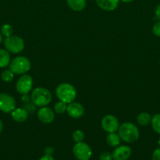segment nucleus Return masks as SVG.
Returning <instances> with one entry per match:
<instances>
[{
    "label": "nucleus",
    "instance_id": "obj_6",
    "mask_svg": "<svg viewBox=\"0 0 160 160\" xmlns=\"http://www.w3.org/2000/svg\"><path fill=\"white\" fill-rule=\"evenodd\" d=\"M72 151L75 157L78 160H89L92 156V149L83 142L75 144Z\"/></svg>",
    "mask_w": 160,
    "mask_h": 160
},
{
    "label": "nucleus",
    "instance_id": "obj_22",
    "mask_svg": "<svg viewBox=\"0 0 160 160\" xmlns=\"http://www.w3.org/2000/svg\"><path fill=\"white\" fill-rule=\"evenodd\" d=\"M67 106L66 103L63 102L61 101L57 102L54 106V111L56 113L62 114L67 111Z\"/></svg>",
    "mask_w": 160,
    "mask_h": 160
},
{
    "label": "nucleus",
    "instance_id": "obj_27",
    "mask_svg": "<svg viewBox=\"0 0 160 160\" xmlns=\"http://www.w3.org/2000/svg\"><path fill=\"white\" fill-rule=\"evenodd\" d=\"M152 160H160V147L156 148L152 153Z\"/></svg>",
    "mask_w": 160,
    "mask_h": 160
},
{
    "label": "nucleus",
    "instance_id": "obj_2",
    "mask_svg": "<svg viewBox=\"0 0 160 160\" xmlns=\"http://www.w3.org/2000/svg\"><path fill=\"white\" fill-rule=\"evenodd\" d=\"M56 95L60 101L66 104H69L75 99L77 92L72 84L68 83H62L56 88Z\"/></svg>",
    "mask_w": 160,
    "mask_h": 160
},
{
    "label": "nucleus",
    "instance_id": "obj_30",
    "mask_svg": "<svg viewBox=\"0 0 160 160\" xmlns=\"http://www.w3.org/2000/svg\"><path fill=\"white\" fill-rule=\"evenodd\" d=\"M155 17H157V19L160 20V4L158 5V6L156 7V9H155Z\"/></svg>",
    "mask_w": 160,
    "mask_h": 160
},
{
    "label": "nucleus",
    "instance_id": "obj_26",
    "mask_svg": "<svg viewBox=\"0 0 160 160\" xmlns=\"http://www.w3.org/2000/svg\"><path fill=\"white\" fill-rule=\"evenodd\" d=\"M35 107L36 106H35L33 103H27L26 105L24 106V109H26L27 111H28V112L29 113V112H31V113H32V112H35Z\"/></svg>",
    "mask_w": 160,
    "mask_h": 160
},
{
    "label": "nucleus",
    "instance_id": "obj_8",
    "mask_svg": "<svg viewBox=\"0 0 160 160\" xmlns=\"http://www.w3.org/2000/svg\"><path fill=\"white\" fill-rule=\"evenodd\" d=\"M16 109V101L13 96L6 93H0V110L6 113L12 112Z\"/></svg>",
    "mask_w": 160,
    "mask_h": 160
},
{
    "label": "nucleus",
    "instance_id": "obj_32",
    "mask_svg": "<svg viewBox=\"0 0 160 160\" xmlns=\"http://www.w3.org/2000/svg\"><path fill=\"white\" fill-rule=\"evenodd\" d=\"M122 1L124 2H131L133 0H122Z\"/></svg>",
    "mask_w": 160,
    "mask_h": 160
},
{
    "label": "nucleus",
    "instance_id": "obj_4",
    "mask_svg": "<svg viewBox=\"0 0 160 160\" xmlns=\"http://www.w3.org/2000/svg\"><path fill=\"white\" fill-rule=\"evenodd\" d=\"M9 70L16 74H24L31 69V62L24 56H17L9 63Z\"/></svg>",
    "mask_w": 160,
    "mask_h": 160
},
{
    "label": "nucleus",
    "instance_id": "obj_9",
    "mask_svg": "<svg viewBox=\"0 0 160 160\" xmlns=\"http://www.w3.org/2000/svg\"><path fill=\"white\" fill-rule=\"evenodd\" d=\"M101 127L104 131L108 133H114L119 130V123L115 116L107 115L101 120Z\"/></svg>",
    "mask_w": 160,
    "mask_h": 160
},
{
    "label": "nucleus",
    "instance_id": "obj_12",
    "mask_svg": "<svg viewBox=\"0 0 160 160\" xmlns=\"http://www.w3.org/2000/svg\"><path fill=\"white\" fill-rule=\"evenodd\" d=\"M84 111V107L80 103L72 102L68 104L66 112L72 118L78 119L83 117Z\"/></svg>",
    "mask_w": 160,
    "mask_h": 160
},
{
    "label": "nucleus",
    "instance_id": "obj_24",
    "mask_svg": "<svg viewBox=\"0 0 160 160\" xmlns=\"http://www.w3.org/2000/svg\"><path fill=\"white\" fill-rule=\"evenodd\" d=\"M152 33L157 37H160V20L153 25L152 28Z\"/></svg>",
    "mask_w": 160,
    "mask_h": 160
},
{
    "label": "nucleus",
    "instance_id": "obj_17",
    "mask_svg": "<svg viewBox=\"0 0 160 160\" xmlns=\"http://www.w3.org/2000/svg\"><path fill=\"white\" fill-rule=\"evenodd\" d=\"M120 137L119 134L114 133H108L106 137V142L110 147H117L120 144Z\"/></svg>",
    "mask_w": 160,
    "mask_h": 160
},
{
    "label": "nucleus",
    "instance_id": "obj_31",
    "mask_svg": "<svg viewBox=\"0 0 160 160\" xmlns=\"http://www.w3.org/2000/svg\"><path fill=\"white\" fill-rule=\"evenodd\" d=\"M3 121L1 120V119H0V134H1L2 131H3Z\"/></svg>",
    "mask_w": 160,
    "mask_h": 160
},
{
    "label": "nucleus",
    "instance_id": "obj_25",
    "mask_svg": "<svg viewBox=\"0 0 160 160\" xmlns=\"http://www.w3.org/2000/svg\"><path fill=\"white\" fill-rule=\"evenodd\" d=\"M100 160H112V154H111L108 152H104L100 155Z\"/></svg>",
    "mask_w": 160,
    "mask_h": 160
},
{
    "label": "nucleus",
    "instance_id": "obj_16",
    "mask_svg": "<svg viewBox=\"0 0 160 160\" xmlns=\"http://www.w3.org/2000/svg\"><path fill=\"white\" fill-rule=\"evenodd\" d=\"M10 55L6 49H0V67L5 68L10 63Z\"/></svg>",
    "mask_w": 160,
    "mask_h": 160
},
{
    "label": "nucleus",
    "instance_id": "obj_23",
    "mask_svg": "<svg viewBox=\"0 0 160 160\" xmlns=\"http://www.w3.org/2000/svg\"><path fill=\"white\" fill-rule=\"evenodd\" d=\"M1 34L5 37H9L13 34V28L9 23H5L1 28Z\"/></svg>",
    "mask_w": 160,
    "mask_h": 160
},
{
    "label": "nucleus",
    "instance_id": "obj_10",
    "mask_svg": "<svg viewBox=\"0 0 160 160\" xmlns=\"http://www.w3.org/2000/svg\"><path fill=\"white\" fill-rule=\"evenodd\" d=\"M37 116L39 120L42 123L49 124L51 123L55 119L54 111L52 110L50 108L46 107V106H42L38 110Z\"/></svg>",
    "mask_w": 160,
    "mask_h": 160
},
{
    "label": "nucleus",
    "instance_id": "obj_21",
    "mask_svg": "<svg viewBox=\"0 0 160 160\" xmlns=\"http://www.w3.org/2000/svg\"><path fill=\"white\" fill-rule=\"evenodd\" d=\"M72 138H73L74 142H76V143L83 142V140L85 139L84 132L83 131H81V130H76L72 134Z\"/></svg>",
    "mask_w": 160,
    "mask_h": 160
},
{
    "label": "nucleus",
    "instance_id": "obj_14",
    "mask_svg": "<svg viewBox=\"0 0 160 160\" xmlns=\"http://www.w3.org/2000/svg\"><path fill=\"white\" fill-rule=\"evenodd\" d=\"M11 117L13 120L18 123H23L26 121L28 117V112L24 108H17L11 112Z\"/></svg>",
    "mask_w": 160,
    "mask_h": 160
},
{
    "label": "nucleus",
    "instance_id": "obj_29",
    "mask_svg": "<svg viewBox=\"0 0 160 160\" xmlns=\"http://www.w3.org/2000/svg\"><path fill=\"white\" fill-rule=\"evenodd\" d=\"M39 160H54V158H53L51 155L45 154V156H42V157L39 159Z\"/></svg>",
    "mask_w": 160,
    "mask_h": 160
},
{
    "label": "nucleus",
    "instance_id": "obj_13",
    "mask_svg": "<svg viewBox=\"0 0 160 160\" xmlns=\"http://www.w3.org/2000/svg\"><path fill=\"white\" fill-rule=\"evenodd\" d=\"M120 0H96L97 6L105 11H112L118 7Z\"/></svg>",
    "mask_w": 160,
    "mask_h": 160
},
{
    "label": "nucleus",
    "instance_id": "obj_5",
    "mask_svg": "<svg viewBox=\"0 0 160 160\" xmlns=\"http://www.w3.org/2000/svg\"><path fill=\"white\" fill-rule=\"evenodd\" d=\"M4 45L6 49L9 52L20 53L24 48V42L23 38L17 35H10L9 37H6L4 41Z\"/></svg>",
    "mask_w": 160,
    "mask_h": 160
},
{
    "label": "nucleus",
    "instance_id": "obj_34",
    "mask_svg": "<svg viewBox=\"0 0 160 160\" xmlns=\"http://www.w3.org/2000/svg\"><path fill=\"white\" fill-rule=\"evenodd\" d=\"M158 146L160 147V138L158 139Z\"/></svg>",
    "mask_w": 160,
    "mask_h": 160
},
{
    "label": "nucleus",
    "instance_id": "obj_28",
    "mask_svg": "<svg viewBox=\"0 0 160 160\" xmlns=\"http://www.w3.org/2000/svg\"><path fill=\"white\" fill-rule=\"evenodd\" d=\"M21 100L24 103H26L27 104V103L30 102V100L31 99V97H30L28 94H24V95H23V96H22Z\"/></svg>",
    "mask_w": 160,
    "mask_h": 160
},
{
    "label": "nucleus",
    "instance_id": "obj_33",
    "mask_svg": "<svg viewBox=\"0 0 160 160\" xmlns=\"http://www.w3.org/2000/svg\"><path fill=\"white\" fill-rule=\"evenodd\" d=\"M3 35H2V34H1V33H0V44L2 43V42H3Z\"/></svg>",
    "mask_w": 160,
    "mask_h": 160
},
{
    "label": "nucleus",
    "instance_id": "obj_18",
    "mask_svg": "<svg viewBox=\"0 0 160 160\" xmlns=\"http://www.w3.org/2000/svg\"><path fill=\"white\" fill-rule=\"evenodd\" d=\"M137 123L141 126H147L152 122V117L147 112H141L136 117Z\"/></svg>",
    "mask_w": 160,
    "mask_h": 160
},
{
    "label": "nucleus",
    "instance_id": "obj_15",
    "mask_svg": "<svg viewBox=\"0 0 160 160\" xmlns=\"http://www.w3.org/2000/svg\"><path fill=\"white\" fill-rule=\"evenodd\" d=\"M69 7L74 11H82L86 6V0H67Z\"/></svg>",
    "mask_w": 160,
    "mask_h": 160
},
{
    "label": "nucleus",
    "instance_id": "obj_35",
    "mask_svg": "<svg viewBox=\"0 0 160 160\" xmlns=\"http://www.w3.org/2000/svg\"><path fill=\"white\" fill-rule=\"evenodd\" d=\"M159 64H160V60H159Z\"/></svg>",
    "mask_w": 160,
    "mask_h": 160
},
{
    "label": "nucleus",
    "instance_id": "obj_3",
    "mask_svg": "<svg viewBox=\"0 0 160 160\" xmlns=\"http://www.w3.org/2000/svg\"><path fill=\"white\" fill-rule=\"evenodd\" d=\"M31 99L33 104L39 107L48 105L52 100V94L48 89L44 88H36L31 92Z\"/></svg>",
    "mask_w": 160,
    "mask_h": 160
},
{
    "label": "nucleus",
    "instance_id": "obj_20",
    "mask_svg": "<svg viewBox=\"0 0 160 160\" xmlns=\"http://www.w3.org/2000/svg\"><path fill=\"white\" fill-rule=\"evenodd\" d=\"M1 78L2 80H3L4 82H11L14 78V73L13 72L11 71L10 70H5L2 73Z\"/></svg>",
    "mask_w": 160,
    "mask_h": 160
},
{
    "label": "nucleus",
    "instance_id": "obj_19",
    "mask_svg": "<svg viewBox=\"0 0 160 160\" xmlns=\"http://www.w3.org/2000/svg\"><path fill=\"white\" fill-rule=\"evenodd\" d=\"M152 129L157 134H160V113L155 114L152 117Z\"/></svg>",
    "mask_w": 160,
    "mask_h": 160
},
{
    "label": "nucleus",
    "instance_id": "obj_11",
    "mask_svg": "<svg viewBox=\"0 0 160 160\" xmlns=\"http://www.w3.org/2000/svg\"><path fill=\"white\" fill-rule=\"evenodd\" d=\"M132 150L130 147L127 145L117 146L113 151L112 157L114 160H127L130 157Z\"/></svg>",
    "mask_w": 160,
    "mask_h": 160
},
{
    "label": "nucleus",
    "instance_id": "obj_1",
    "mask_svg": "<svg viewBox=\"0 0 160 160\" xmlns=\"http://www.w3.org/2000/svg\"><path fill=\"white\" fill-rule=\"evenodd\" d=\"M119 137L126 143H133L140 137V132L137 127L133 123H124L119 126L118 130Z\"/></svg>",
    "mask_w": 160,
    "mask_h": 160
},
{
    "label": "nucleus",
    "instance_id": "obj_7",
    "mask_svg": "<svg viewBox=\"0 0 160 160\" xmlns=\"http://www.w3.org/2000/svg\"><path fill=\"white\" fill-rule=\"evenodd\" d=\"M33 86V80L30 75L23 74L16 83V89L20 94H28Z\"/></svg>",
    "mask_w": 160,
    "mask_h": 160
}]
</instances>
